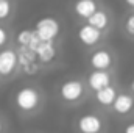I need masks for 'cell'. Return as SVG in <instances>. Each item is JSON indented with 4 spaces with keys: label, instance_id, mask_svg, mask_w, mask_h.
Here are the masks:
<instances>
[{
    "label": "cell",
    "instance_id": "277c9868",
    "mask_svg": "<svg viewBox=\"0 0 134 133\" xmlns=\"http://www.w3.org/2000/svg\"><path fill=\"white\" fill-rule=\"evenodd\" d=\"M33 30L41 41H47V42H61L63 41V33H64L63 21L55 16H44V17L37 19Z\"/></svg>",
    "mask_w": 134,
    "mask_h": 133
},
{
    "label": "cell",
    "instance_id": "6da1fadb",
    "mask_svg": "<svg viewBox=\"0 0 134 133\" xmlns=\"http://www.w3.org/2000/svg\"><path fill=\"white\" fill-rule=\"evenodd\" d=\"M13 106L22 119H31L42 113L45 106V91L37 83H25L13 94Z\"/></svg>",
    "mask_w": 134,
    "mask_h": 133
},
{
    "label": "cell",
    "instance_id": "30bf717a",
    "mask_svg": "<svg viewBox=\"0 0 134 133\" xmlns=\"http://www.w3.org/2000/svg\"><path fill=\"white\" fill-rule=\"evenodd\" d=\"M103 6L100 0H72L69 9L72 13V16L80 21V22H86L98 8Z\"/></svg>",
    "mask_w": 134,
    "mask_h": 133
},
{
    "label": "cell",
    "instance_id": "ffe728a7",
    "mask_svg": "<svg viewBox=\"0 0 134 133\" xmlns=\"http://www.w3.org/2000/svg\"><path fill=\"white\" fill-rule=\"evenodd\" d=\"M123 2H125L130 8H134V0H123Z\"/></svg>",
    "mask_w": 134,
    "mask_h": 133
},
{
    "label": "cell",
    "instance_id": "e0dca14e",
    "mask_svg": "<svg viewBox=\"0 0 134 133\" xmlns=\"http://www.w3.org/2000/svg\"><path fill=\"white\" fill-rule=\"evenodd\" d=\"M123 32L128 38H133L134 39V13L128 14L125 17V22H123Z\"/></svg>",
    "mask_w": 134,
    "mask_h": 133
},
{
    "label": "cell",
    "instance_id": "52a82bcc",
    "mask_svg": "<svg viewBox=\"0 0 134 133\" xmlns=\"http://www.w3.org/2000/svg\"><path fill=\"white\" fill-rule=\"evenodd\" d=\"M76 41L80 42V45L86 50H92L95 47H100L104 42V38H106V33L101 32L98 28L92 27L91 24L87 22H81L76 28Z\"/></svg>",
    "mask_w": 134,
    "mask_h": 133
},
{
    "label": "cell",
    "instance_id": "8992f818",
    "mask_svg": "<svg viewBox=\"0 0 134 133\" xmlns=\"http://www.w3.org/2000/svg\"><path fill=\"white\" fill-rule=\"evenodd\" d=\"M117 57L115 53L109 49V47H95L92 50H89L87 57H86V64L89 69H97V70H112L115 66Z\"/></svg>",
    "mask_w": 134,
    "mask_h": 133
},
{
    "label": "cell",
    "instance_id": "2e32d148",
    "mask_svg": "<svg viewBox=\"0 0 134 133\" xmlns=\"http://www.w3.org/2000/svg\"><path fill=\"white\" fill-rule=\"evenodd\" d=\"M14 28L8 24H0V50L14 44Z\"/></svg>",
    "mask_w": 134,
    "mask_h": 133
},
{
    "label": "cell",
    "instance_id": "ac0fdd59",
    "mask_svg": "<svg viewBox=\"0 0 134 133\" xmlns=\"http://www.w3.org/2000/svg\"><path fill=\"white\" fill-rule=\"evenodd\" d=\"M0 133H8V122L2 113H0Z\"/></svg>",
    "mask_w": 134,
    "mask_h": 133
},
{
    "label": "cell",
    "instance_id": "9a60e30c",
    "mask_svg": "<svg viewBox=\"0 0 134 133\" xmlns=\"http://www.w3.org/2000/svg\"><path fill=\"white\" fill-rule=\"evenodd\" d=\"M37 36L34 33L33 28H27V30H20L14 34V44L17 47H31L36 42Z\"/></svg>",
    "mask_w": 134,
    "mask_h": 133
},
{
    "label": "cell",
    "instance_id": "44dd1931",
    "mask_svg": "<svg viewBox=\"0 0 134 133\" xmlns=\"http://www.w3.org/2000/svg\"><path fill=\"white\" fill-rule=\"evenodd\" d=\"M130 89H131V93L134 94V80L131 81V86H130Z\"/></svg>",
    "mask_w": 134,
    "mask_h": 133
},
{
    "label": "cell",
    "instance_id": "d6986e66",
    "mask_svg": "<svg viewBox=\"0 0 134 133\" xmlns=\"http://www.w3.org/2000/svg\"><path fill=\"white\" fill-rule=\"evenodd\" d=\"M122 133H134V121L133 122H128V124L123 127Z\"/></svg>",
    "mask_w": 134,
    "mask_h": 133
},
{
    "label": "cell",
    "instance_id": "4fadbf2b",
    "mask_svg": "<svg viewBox=\"0 0 134 133\" xmlns=\"http://www.w3.org/2000/svg\"><path fill=\"white\" fill-rule=\"evenodd\" d=\"M117 94H119V89H117L115 83H112V85L103 88L100 91L94 93L92 97H94V102L100 108H111L112 103H114V100H115V97H117Z\"/></svg>",
    "mask_w": 134,
    "mask_h": 133
},
{
    "label": "cell",
    "instance_id": "7a4b0ae2",
    "mask_svg": "<svg viewBox=\"0 0 134 133\" xmlns=\"http://www.w3.org/2000/svg\"><path fill=\"white\" fill-rule=\"evenodd\" d=\"M55 97L64 108H76L91 97L84 77L70 75L55 86Z\"/></svg>",
    "mask_w": 134,
    "mask_h": 133
},
{
    "label": "cell",
    "instance_id": "3957f363",
    "mask_svg": "<svg viewBox=\"0 0 134 133\" xmlns=\"http://www.w3.org/2000/svg\"><path fill=\"white\" fill-rule=\"evenodd\" d=\"M22 72L20 57L16 44H11L0 50V81L2 85L13 81Z\"/></svg>",
    "mask_w": 134,
    "mask_h": 133
},
{
    "label": "cell",
    "instance_id": "5bb4252c",
    "mask_svg": "<svg viewBox=\"0 0 134 133\" xmlns=\"http://www.w3.org/2000/svg\"><path fill=\"white\" fill-rule=\"evenodd\" d=\"M17 0H0V24L11 25L16 19Z\"/></svg>",
    "mask_w": 134,
    "mask_h": 133
},
{
    "label": "cell",
    "instance_id": "ba28073f",
    "mask_svg": "<svg viewBox=\"0 0 134 133\" xmlns=\"http://www.w3.org/2000/svg\"><path fill=\"white\" fill-rule=\"evenodd\" d=\"M76 133H104L106 121L100 113H84L73 121Z\"/></svg>",
    "mask_w": 134,
    "mask_h": 133
},
{
    "label": "cell",
    "instance_id": "8fae6325",
    "mask_svg": "<svg viewBox=\"0 0 134 133\" xmlns=\"http://www.w3.org/2000/svg\"><path fill=\"white\" fill-rule=\"evenodd\" d=\"M114 114L125 117L128 114H131L134 111V94L133 93H126V91H119L117 97L114 100L112 106L109 108Z\"/></svg>",
    "mask_w": 134,
    "mask_h": 133
},
{
    "label": "cell",
    "instance_id": "9c48e42d",
    "mask_svg": "<svg viewBox=\"0 0 134 133\" xmlns=\"http://www.w3.org/2000/svg\"><path fill=\"white\" fill-rule=\"evenodd\" d=\"M87 89L91 96L103 88L109 86L114 83V72L112 70H97V69H89V72L84 77Z\"/></svg>",
    "mask_w": 134,
    "mask_h": 133
},
{
    "label": "cell",
    "instance_id": "5b68a950",
    "mask_svg": "<svg viewBox=\"0 0 134 133\" xmlns=\"http://www.w3.org/2000/svg\"><path fill=\"white\" fill-rule=\"evenodd\" d=\"M33 52L36 53V60L41 69H48L50 66H56L61 57V42H47L37 41Z\"/></svg>",
    "mask_w": 134,
    "mask_h": 133
},
{
    "label": "cell",
    "instance_id": "7c38bea8",
    "mask_svg": "<svg viewBox=\"0 0 134 133\" xmlns=\"http://www.w3.org/2000/svg\"><path fill=\"white\" fill-rule=\"evenodd\" d=\"M86 22L108 34V32L111 30V25H112V14H111V11H109L106 6H101V8H98Z\"/></svg>",
    "mask_w": 134,
    "mask_h": 133
},
{
    "label": "cell",
    "instance_id": "7402d4cb",
    "mask_svg": "<svg viewBox=\"0 0 134 133\" xmlns=\"http://www.w3.org/2000/svg\"><path fill=\"white\" fill-rule=\"evenodd\" d=\"M0 86H2V81H0Z\"/></svg>",
    "mask_w": 134,
    "mask_h": 133
}]
</instances>
